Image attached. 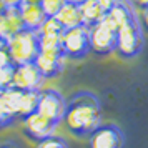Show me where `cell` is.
<instances>
[{
    "label": "cell",
    "instance_id": "6da1fadb",
    "mask_svg": "<svg viewBox=\"0 0 148 148\" xmlns=\"http://www.w3.org/2000/svg\"><path fill=\"white\" fill-rule=\"evenodd\" d=\"M103 123V112L98 97L88 90H78L67 100L62 125L75 138H88Z\"/></svg>",
    "mask_w": 148,
    "mask_h": 148
},
{
    "label": "cell",
    "instance_id": "7a4b0ae2",
    "mask_svg": "<svg viewBox=\"0 0 148 148\" xmlns=\"http://www.w3.org/2000/svg\"><path fill=\"white\" fill-rule=\"evenodd\" d=\"M145 47L143 42V27L138 15L121 25L116 32V48L115 53L123 60H132L141 53Z\"/></svg>",
    "mask_w": 148,
    "mask_h": 148
},
{
    "label": "cell",
    "instance_id": "3957f363",
    "mask_svg": "<svg viewBox=\"0 0 148 148\" xmlns=\"http://www.w3.org/2000/svg\"><path fill=\"white\" fill-rule=\"evenodd\" d=\"M7 52L15 65L22 63H35L40 53V42L37 30H22L7 42Z\"/></svg>",
    "mask_w": 148,
    "mask_h": 148
},
{
    "label": "cell",
    "instance_id": "277c9868",
    "mask_svg": "<svg viewBox=\"0 0 148 148\" xmlns=\"http://www.w3.org/2000/svg\"><path fill=\"white\" fill-rule=\"evenodd\" d=\"M62 53L68 60H83L90 50V28L78 25L73 28H63L60 37Z\"/></svg>",
    "mask_w": 148,
    "mask_h": 148
},
{
    "label": "cell",
    "instance_id": "5b68a950",
    "mask_svg": "<svg viewBox=\"0 0 148 148\" xmlns=\"http://www.w3.org/2000/svg\"><path fill=\"white\" fill-rule=\"evenodd\" d=\"M125 133L116 123H101L88 136V148H123Z\"/></svg>",
    "mask_w": 148,
    "mask_h": 148
},
{
    "label": "cell",
    "instance_id": "8992f818",
    "mask_svg": "<svg viewBox=\"0 0 148 148\" xmlns=\"http://www.w3.org/2000/svg\"><path fill=\"white\" fill-rule=\"evenodd\" d=\"M116 48V30L110 28L103 22L90 28V50L98 57L115 53Z\"/></svg>",
    "mask_w": 148,
    "mask_h": 148
},
{
    "label": "cell",
    "instance_id": "52a82bcc",
    "mask_svg": "<svg viewBox=\"0 0 148 148\" xmlns=\"http://www.w3.org/2000/svg\"><path fill=\"white\" fill-rule=\"evenodd\" d=\"M58 125H60L58 121L50 120L47 116H43L42 113L35 112L34 115H30L28 118L23 120V135H25L32 143L37 145V143H40L42 140L52 136Z\"/></svg>",
    "mask_w": 148,
    "mask_h": 148
},
{
    "label": "cell",
    "instance_id": "ba28073f",
    "mask_svg": "<svg viewBox=\"0 0 148 148\" xmlns=\"http://www.w3.org/2000/svg\"><path fill=\"white\" fill-rule=\"evenodd\" d=\"M65 107H67V100L62 95L60 90H57V88H42L38 110H37L38 113H42L43 116H47L50 120L62 123Z\"/></svg>",
    "mask_w": 148,
    "mask_h": 148
},
{
    "label": "cell",
    "instance_id": "9c48e42d",
    "mask_svg": "<svg viewBox=\"0 0 148 148\" xmlns=\"http://www.w3.org/2000/svg\"><path fill=\"white\" fill-rule=\"evenodd\" d=\"M65 57L62 53V50H40V53L35 60V65L38 68L42 77L48 80V78H55L63 72L65 68Z\"/></svg>",
    "mask_w": 148,
    "mask_h": 148
},
{
    "label": "cell",
    "instance_id": "30bf717a",
    "mask_svg": "<svg viewBox=\"0 0 148 148\" xmlns=\"http://www.w3.org/2000/svg\"><path fill=\"white\" fill-rule=\"evenodd\" d=\"M25 30L22 20L20 7H5L0 12V43L7 45V42Z\"/></svg>",
    "mask_w": 148,
    "mask_h": 148
},
{
    "label": "cell",
    "instance_id": "8fae6325",
    "mask_svg": "<svg viewBox=\"0 0 148 148\" xmlns=\"http://www.w3.org/2000/svg\"><path fill=\"white\" fill-rule=\"evenodd\" d=\"M43 80L45 78L42 77L35 63H22L15 67L12 87L20 90H42Z\"/></svg>",
    "mask_w": 148,
    "mask_h": 148
},
{
    "label": "cell",
    "instance_id": "7c38bea8",
    "mask_svg": "<svg viewBox=\"0 0 148 148\" xmlns=\"http://www.w3.org/2000/svg\"><path fill=\"white\" fill-rule=\"evenodd\" d=\"M22 93H23V90L15 87H8L5 90H0V110H2L3 116L7 118L10 125H15V121H18Z\"/></svg>",
    "mask_w": 148,
    "mask_h": 148
},
{
    "label": "cell",
    "instance_id": "4fadbf2b",
    "mask_svg": "<svg viewBox=\"0 0 148 148\" xmlns=\"http://www.w3.org/2000/svg\"><path fill=\"white\" fill-rule=\"evenodd\" d=\"M133 17H136V14L133 10L132 0H116V3L105 14L101 22L105 25H108L110 28H113V30L118 32V28L121 25H125L128 20H132Z\"/></svg>",
    "mask_w": 148,
    "mask_h": 148
},
{
    "label": "cell",
    "instance_id": "5bb4252c",
    "mask_svg": "<svg viewBox=\"0 0 148 148\" xmlns=\"http://www.w3.org/2000/svg\"><path fill=\"white\" fill-rule=\"evenodd\" d=\"M20 14L23 25L28 30H38L47 18V14L43 12L40 3H25L23 2L20 5Z\"/></svg>",
    "mask_w": 148,
    "mask_h": 148
},
{
    "label": "cell",
    "instance_id": "9a60e30c",
    "mask_svg": "<svg viewBox=\"0 0 148 148\" xmlns=\"http://www.w3.org/2000/svg\"><path fill=\"white\" fill-rule=\"evenodd\" d=\"M80 14H82V25L92 28L93 25H97L103 20L107 12L97 0H87L80 5Z\"/></svg>",
    "mask_w": 148,
    "mask_h": 148
},
{
    "label": "cell",
    "instance_id": "2e32d148",
    "mask_svg": "<svg viewBox=\"0 0 148 148\" xmlns=\"http://www.w3.org/2000/svg\"><path fill=\"white\" fill-rule=\"evenodd\" d=\"M57 20L62 23L63 28H73L82 25V14H80V5H77L73 2H67L63 3V7L58 10V14L55 15Z\"/></svg>",
    "mask_w": 148,
    "mask_h": 148
},
{
    "label": "cell",
    "instance_id": "e0dca14e",
    "mask_svg": "<svg viewBox=\"0 0 148 148\" xmlns=\"http://www.w3.org/2000/svg\"><path fill=\"white\" fill-rule=\"evenodd\" d=\"M15 65L10 55L7 52L5 45H0V90L12 87V80H14V72H15Z\"/></svg>",
    "mask_w": 148,
    "mask_h": 148
},
{
    "label": "cell",
    "instance_id": "ac0fdd59",
    "mask_svg": "<svg viewBox=\"0 0 148 148\" xmlns=\"http://www.w3.org/2000/svg\"><path fill=\"white\" fill-rule=\"evenodd\" d=\"M42 90H23L22 93L20 112H18V121H23L30 115H34L38 110V101H40Z\"/></svg>",
    "mask_w": 148,
    "mask_h": 148
},
{
    "label": "cell",
    "instance_id": "d6986e66",
    "mask_svg": "<svg viewBox=\"0 0 148 148\" xmlns=\"http://www.w3.org/2000/svg\"><path fill=\"white\" fill-rule=\"evenodd\" d=\"M37 32L40 35H60L63 32V27H62L60 22L57 20V17H47Z\"/></svg>",
    "mask_w": 148,
    "mask_h": 148
},
{
    "label": "cell",
    "instance_id": "ffe728a7",
    "mask_svg": "<svg viewBox=\"0 0 148 148\" xmlns=\"http://www.w3.org/2000/svg\"><path fill=\"white\" fill-rule=\"evenodd\" d=\"M60 35H40L38 34V42H40V50H62Z\"/></svg>",
    "mask_w": 148,
    "mask_h": 148
},
{
    "label": "cell",
    "instance_id": "44dd1931",
    "mask_svg": "<svg viewBox=\"0 0 148 148\" xmlns=\"http://www.w3.org/2000/svg\"><path fill=\"white\" fill-rule=\"evenodd\" d=\"M37 148H68V141L60 136V135H52L45 140H42L40 143H37Z\"/></svg>",
    "mask_w": 148,
    "mask_h": 148
},
{
    "label": "cell",
    "instance_id": "7402d4cb",
    "mask_svg": "<svg viewBox=\"0 0 148 148\" xmlns=\"http://www.w3.org/2000/svg\"><path fill=\"white\" fill-rule=\"evenodd\" d=\"M65 0H42L40 5L43 8V12L47 14V17H55L58 14V10L63 7Z\"/></svg>",
    "mask_w": 148,
    "mask_h": 148
},
{
    "label": "cell",
    "instance_id": "603a6c76",
    "mask_svg": "<svg viewBox=\"0 0 148 148\" xmlns=\"http://www.w3.org/2000/svg\"><path fill=\"white\" fill-rule=\"evenodd\" d=\"M0 148H25L23 143L17 138H12V140H5L0 143Z\"/></svg>",
    "mask_w": 148,
    "mask_h": 148
},
{
    "label": "cell",
    "instance_id": "cb8c5ba5",
    "mask_svg": "<svg viewBox=\"0 0 148 148\" xmlns=\"http://www.w3.org/2000/svg\"><path fill=\"white\" fill-rule=\"evenodd\" d=\"M97 2H98L103 8H105V12H108V10H110V8L116 3V0H97Z\"/></svg>",
    "mask_w": 148,
    "mask_h": 148
},
{
    "label": "cell",
    "instance_id": "d4e9b609",
    "mask_svg": "<svg viewBox=\"0 0 148 148\" xmlns=\"http://www.w3.org/2000/svg\"><path fill=\"white\" fill-rule=\"evenodd\" d=\"M141 27H143V30H147L148 32V7L143 10V17H141Z\"/></svg>",
    "mask_w": 148,
    "mask_h": 148
},
{
    "label": "cell",
    "instance_id": "484cf974",
    "mask_svg": "<svg viewBox=\"0 0 148 148\" xmlns=\"http://www.w3.org/2000/svg\"><path fill=\"white\" fill-rule=\"evenodd\" d=\"M3 3L7 7H20L22 3H23V0H3Z\"/></svg>",
    "mask_w": 148,
    "mask_h": 148
},
{
    "label": "cell",
    "instance_id": "4316f807",
    "mask_svg": "<svg viewBox=\"0 0 148 148\" xmlns=\"http://www.w3.org/2000/svg\"><path fill=\"white\" fill-rule=\"evenodd\" d=\"M132 3H135V5H138V7L141 8V10H145V8L148 7V0H133Z\"/></svg>",
    "mask_w": 148,
    "mask_h": 148
},
{
    "label": "cell",
    "instance_id": "83f0119b",
    "mask_svg": "<svg viewBox=\"0 0 148 148\" xmlns=\"http://www.w3.org/2000/svg\"><path fill=\"white\" fill-rule=\"evenodd\" d=\"M5 127H10V123L7 121V118L3 116L2 110H0V130H2V128H5Z\"/></svg>",
    "mask_w": 148,
    "mask_h": 148
},
{
    "label": "cell",
    "instance_id": "f1b7e54d",
    "mask_svg": "<svg viewBox=\"0 0 148 148\" xmlns=\"http://www.w3.org/2000/svg\"><path fill=\"white\" fill-rule=\"evenodd\" d=\"M67 2H73V3H77V5H82V3L87 2V0H67Z\"/></svg>",
    "mask_w": 148,
    "mask_h": 148
},
{
    "label": "cell",
    "instance_id": "f546056e",
    "mask_svg": "<svg viewBox=\"0 0 148 148\" xmlns=\"http://www.w3.org/2000/svg\"><path fill=\"white\" fill-rule=\"evenodd\" d=\"M25 3H40L42 0H23Z\"/></svg>",
    "mask_w": 148,
    "mask_h": 148
},
{
    "label": "cell",
    "instance_id": "4dcf8cb0",
    "mask_svg": "<svg viewBox=\"0 0 148 148\" xmlns=\"http://www.w3.org/2000/svg\"><path fill=\"white\" fill-rule=\"evenodd\" d=\"M0 45H3V43H0Z\"/></svg>",
    "mask_w": 148,
    "mask_h": 148
}]
</instances>
